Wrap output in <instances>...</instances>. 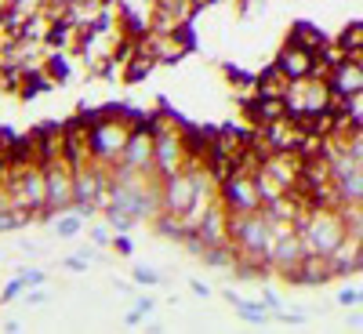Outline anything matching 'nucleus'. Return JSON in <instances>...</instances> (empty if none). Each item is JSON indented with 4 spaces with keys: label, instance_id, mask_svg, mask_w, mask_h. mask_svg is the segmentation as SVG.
Segmentation results:
<instances>
[{
    "label": "nucleus",
    "instance_id": "1",
    "mask_svg": "<svg viewBox=\"0 0 363 334\" xmlns=\"http://www.w3.org/2000/svg\"><path fill=\"white\" fill-rule=\"evenodd\" d=\"M298 233H302V243L305 251H320V254H331L338 243L349 236L345 229V218H342V208H313L302 225H298Z\"/></svg>",
    "mask_w": 363,
    "mask_h": 334
},
{
    "label": "nucleus",
    "instance_id": "2",
    "mask_svg": "<svg viewBox=\"0 0 363 334\" xmlns=\"http://www.w3.org/2000/svg\"><path fill=\"white\" fill-rule=\"evenodd\" d=\"M127 138H131V131H127L120 120H98L91 127V153H95V164L113 171V167L120 164L124 149H127Z\"/></svg>",
    "mask_w": 363,
    "mask_h": 334
},
{
    "label": "nucleus",
    "instance_id": "3",
    "mask_svg": "<svg viewBox=\"0 0 363 334\" xmlns=\"http://www.w3.org/2000/svg\"><path fill=\"white\" fill-rule=\"evenodd\" d=\"M120 171H135V175H157V135L149 127H138L127 138V149L120 157Z\"/></svg>",
    "mask_w": 363,
    "mask_h": 334
},
{
    "label": "nucleus",
    "instance_id": "4",
    "mask_svg": "<svg viewBox=\"0 0 363 334\" xmlns=\"http://www.w3.org/2000/svg\"><path fill=\"white\" fill-rule=\"evenodd\" d=\"M218 200L226 203L229 214H243V211H258V208H262V192H258L254 175H232L229 182L218 186Z\"/></svg>",
    "mask_w": 363,
    "mask_h": 334
},
{
    "label": "nucleus",
    "instance_id": "5",
    "mask_svg": "<svg viewBox=\"0 0 363 334\" xmlns=\"http://www.w3.org/2000/svg\"><path fill=\"white\" fill-rule=\"evenodd\" d=\"M47 171V208L51 211H69L76 203V182H73V167L69 164H55L44 167Z\"/></svg>",
    "mask_w": 363,
    "mask_h": 334
},
{
    "label": "nucleus",
    "instance_id": "6",
    "mask_svg": "<svg viewBox=\"0 0 363 334\" xmlns=\"http://www.w3.org/2000/svg\"><path fill=\"white\" fill-rule=\"evenodd\" d=\"M327 280H338V265H334L331 254L309 251L302 258V287H320Z\"/></svg>",
    "mask_w": 363,
    "mask_h": 334
},
{
    "label": "nucleus",
    "instance_id": "7",
    "mask_svg": "<svg viewBox=\"0 0 363 334\" xmlns=\"http://www.w3.org/2000/svg\"><path fill=\"white\" fill-rule=\"evenodd\" d=\"M331 87H334L338 95H349V98L360 95V91H363V62L345 55L338 66H334V73H331Z\"/></svg>",
    "mask_w": 363,
    "mask_h": 334
},
{
    "label": "nucleus",
    "instance_id": "8",
    "mask_svg": "<svg viewBox=\"0 0 363 334\" xmlns=\"http://www.w3.org/2000/svg\"><path fill=\"white\" fill-rule=\"evenodd\" d=\"M313 62H316V55H309V51L294 47V44H287V41H283V47L276 51V66L287 73L291 80H302V76L313 73Z\"/></svg>",
    "mask_w": 363,
    "mask_h": 334
},
{
    "label": "nucleus",
    "instance_id": "9",
    "mask_svg": "<svg viewBox=\"0 0 363 334\" xmlns=\"http://www.w3.org/2000/svg\"><path fill=\"white\" fill-rule=\"evenodd\" d=\"M287 87H291V76L276 66V58L258 69V95L262 98H287Z\"/></svg>",
    "mask_w": 363,
    "mask_h": 334
},
{
    "label": "nucleus",
    "instance_id": "10",
    "mask_svg": "<svg viewBox=\"0 0 363 334\" xmlns=\"http://www.w3.org/2000/svg\"><path fill=\"white\" fill-rule=\"evenodd\" d=\"M287 44L309 51V55H320V47L327 44V36H323V30H320V25H313L309 19H298L291 25V33H287Z\"/></svg>",
    "mask_w": 363,
    "mask_h": 334
},
{
    "label": "nucleus",
    "instance_id": "11",
    "mask_svg": "<svg viewBox=\"0 0 363 334\" xmlns=\"http://www.w3.org/2000/svg\"><path fill=\"white\" fill-rule=\"evenodd\" d=\"M55 87V80L44 73V66L36 62V66H25V76H22V87H19V98L22 102H33L36 95H44V91H51Z\"/></svg>",
    "mask_w": 363,
    "mask_h": 334
},
{
    "label": "nucleus",
    "instance_id": "12",
    "mask_svg": "<svg viewBox=\"0 0 363 334\" xmlns=\"http://www.w3.org/2000/svg\"><path fill=\"white\" fill-rule=\"evenodd\" d=\"M73 30H76V22L73 19H55V22H47V33H44V47L51 51H69L73 44Z\"/></svg>",
    "mask_w": 363,
    "mask_h": 334
},
{
    "label": "nucleus",
    "instance_id": "13",
    "mask_svg": "<svg viewBox=\"0 0 363 334\" xmlns=\"http://www.w3.org/2000/svg\"><path fill=\"white\" fill-rule=\"evenodd\" d=\"M44 73L51 76V80H55V87H66L69 84V76H73V66H69V58H66V51H44Z\"/></svg>",
    "mask_w": 363,
    "mask_h": 334
},
{
    "label": "nucleus",
    "instance_id": "14",
    "mask_svg": "<svg viewBox=\"0 0 363 334\" xmlns=\"http://www.w3.org/2000/svg\"><path fill=\"white\" fill-rule=\"evenodd\" d=\"M226 302L232 305V309H240V316L248 320V324H254V327H265V320H269V305L265 302H248V298H240L236 291H226Z\"/></svg>",
    "mask_w": 363,
    "mask_h": 334
},
{
    "label": "nucleus",
    "instance_id": "15",
    "mask_svg": "<svg viewBox=\"0 0 363 334\" xmlns=\"http://www.w3.org/2000/svg\"><path fill=\"white\" fill-rule=\"evenodd\" d=\"M153 66H157V58H153L149 51H138V55H135V58L120 69V80L135 87V84H142V80H146V76L153 73Z\"/></svg>",
    "mask_w": 363,
    "mask_h": 334
},
{
    "label": "nucleus",
    "instance_id": "16",
    "mask_svg": "<svg viewBox=\"0 0 363 334\" xmlns=\"http://www.w3.org/2000/svg\"><path fill=\"white\" fill-rule=\"evenodd\" d=\"M22 76H25V66H19V62H11V58L0 62V95H15L19 98Z\"/></svg>",
    "mask_w": 363,
    "mask_h": 334
},
{
    "label": "nucleus",
    "instance_id": "17",
    "mask_svg": "<svg viewBox=\"0 0 363 334\" xmlns=\"http://www.w3.org/2000/svg\"><path fill=\"white\" fill-rule=\"evenodd\" d=\"M338 47L349 58H363V22H349L338 33Z\"/></svg>",
    "mask_w": 363,
    "mask_h": 334
},
{
    "label": "nucleus",
    "instance_id": "18",
    "mask_svg": "<svg viewBox=\"0 0 363 334\" xmlns=\"http://www.w3.org/2000/svg\"><path fill=\"white\" fill-rule=\"evenodd\" d=\"M80 225H84V214L76 211V208H69V211H58L55 214V225H51V229H55L62 240H69V236L80 233Z\"/></svg>",
    "mask_w": 363,
    "mask_h": 334
},
{
    "label": "nucleus",
    "instance_id": "19",
    "mask_svg": "<svg viewBox=\"0 0 363 334\" xmlns=\"http://www.w3.org/2000/svg\"><path fill=\"white\" fill-rule=\"evenodd\" d=\"M87 73L95 76V80H116V73H120V62H116L109 51L102 58H87Z\"/></svg>",
    "mask_w": 363,
    "mask_h": 334
},
{
    "label": "nucleus",
    "instance_id": "20",
    "mask_svg": "<svg viewBox=\"0 0 363 334\" xmlns=\"http://www.w3.org/2000/svg\"><path fill=\"white\" fill-rule=\"evenodd\" d=\"M287 98H262V120L265 124H276V120H287Z\"/></svg>",
    "mask_w": 363,
    "mask_h": 334
},
{
    "label": "nucleus",
    "instance_id": "21",
    "mask_svg": "<svg viewBox=\"0 0 363 334\" xmlns=\"http://www.w3.org/2000/svg\"><path fill=\"white\" fill-rule=\"evenodd\" d=\"M171 36L182 51H197V30H192V22H178L171 30Z\"/></svg>",
    "mask_w": 363,
    "mask_h": 334
},
{
    "label": "nucleus",
    "instance_id": "22",
    "mask_svg": "<svg viewBox=\"0 0 363 334\" xmlns=\"http://www.w3.org/2000/svg\"><path fill=\"white\" fill-rule=\"evenodd\" d=\"M25 287H30V284H25V276L19 273L15 280H11V284L4 287V291H0V305H8V302H15V298H22V291Z\"/></svg>",
    "mask_w": 363,
    "mask_h": 334
},
{
    "label": "nucleus",
    "instance_id": "23",
    "mask_svg": "<svg viewBox=\"0 0 363 334\" xmlns=\"http://www.w3.org/2000/svg\"><path fill=\"white\" fill-rule=\"evenodd\" d=\"M131 276H135V284H146V287L149 284H160V273H157V269H146V265H135Z\"/></svg>",
    "mask_w": 363,
    "mask_h": 334
},
{
    "label": "nucleus",
    "instance_id": "24",
    "mask_svg": "<svg viewBox=\"0 0 363 334\" xmlns=\"http://www.w3.org/2000/svg\"><path fill=\"white\" fill-rule=\"evenodd\" d=\"M113 251L120 254V258H131L135 247H131V240H127V233H116V236H113Z\"/></svg>",
    "mask_w": 363,
    "mask_h": 334
},
{
    "label": "nucleus",
    "instance_id": "25",
    "mask_svg": "<svg viewBox=\"0 0 363 334\" xmlns=\"http://www.w3.org/2000/svg\"><path fill=\"white\" fill-rule=\"evenodd\" d=\"M338 305H363V291H353V287H345V291H338Z\"/></svg>",
    "mask_w": 363,
    "mask_h": 334
},
{
    "label": "nucleus",
    "instance_id": "26",
    "mask_svg": "<svg viewBox=\"0 0 363 334\" xmlns=\"http://www.w3.org/2000/svg\"><path fill=\"white\" fill-rule=\"evenodd\" d=\"M22 276H25V284H30V287H36V284H44V280H47L44 269H22Z\"/></svg>",
    "mask_w": 363,
    "mask_h": 334
},
{
    "label": "nucleus",
    "instance_id": "27",
    "mask_svg": "<svg viewBox=\"0 0 363 334\" xmlns=\"http://www.w3.org/2000/svg\"><path fill=\"white\" fill-rule=\"evenodd\" d=\"M276 320H280V324H283V327H291V324H305V316H302V313H298V309H291V313H280Z\"/></svg>",
    "mask_w": 363,
    "mask_h": 334
},
{
    "label": "nucleus",
    "instance_id": "28",
    "mask_svg": "<svg viewBox=\"0 0 363 334\" xmlns=\"http://www.w3.org/2000/svg\"><path fill=\"white\" fill-rule=\"evenodd\" d=\"M66 269H69V273H84V269H87V254H76V258H66Z\"/></svg>",
    "mask_w": 363,
    "mask_h": 334
},
{
    "label": "nucleus",
    "instance_id": "29",
    "mask_svg": "<svg viewBox=\"0 0 363 334\" xmlns=\"http://www.w3.org/2000/svg\"><path fill=\"white\" fill-rule=\"evenodd\" d=\"M142 316H146V313H142L138 305H135V309H131V313L124 316V324H127V327H142Z\"/></svg>",
    "mask_w": 363,
    "mask_h": 334
},
{
    "label": "nucleus",
    "instance_id": "30",
    "mask_svg": "<svg viewBox=\"0 0 363 334\" xmlns=\"http://www.w3.org/2000/svg\"><path fill=\"white\" fill-rule=\"evenodd\" d=\"M91 240H95L98 247H102V243H109L113 236H109V229H91Z\"/></svg>",
    "mask_w": 363,
    "mask_h": 334
},
{
    "label": "nucleus",
    "instance_id": "31",
    "mask_svg": "<svg viewBox=\"0 0 363 334\" xmlns=\"http://www.w3.org/2000/svg\"><path fill=\"white\" fill-rule=\"evenodd\" d=\"M189 291H192V294H200V298H207V294H211V287L200 284V280H189Z\"/></svg>",
    "mask_w": 363,
    "mask_h": 334
},
{
    "label": "nucleus",
    "instance_id": "32",
    "mask_svg": "<svg viewBox=\"0 0 363 334\" xmlns=\"http://www.w3.org/2000/svg\"><path fill=\"white\" fill-rule=\"evenodd\" d=\"M25 302H30V305H44L47 294H44V291H33V294H25Z\"/></svg>",
    "mask_w": 363,
    "mask_h": 334
},
{
    "label": "nucleus",
    "instance_id": "33",
    "mask_svg": "<svg viewBox=\"0 0 363 334\" xmlns=\"http://www.w3.org/2000/svg\"><path fill=\"white\" fill-rule=\"evenodd\" d=\"M262 302L269 305V309H283V305H280V298H276L272 291H265V294H262Z\"/></svg>",
    "mask_w": 363,
    "mask_h": 334
},
{
    "label": "nucleus",
    "instance_id": "34",
    "mask_svg": "<svg viewBox=\"0 0 363 334\" xmlns=\"http://www.w3.org/2000/svg\"><path fill=\"white\" fill-rule=\"evenodd\" d=\"M4 4H19V8H25V11H33V4H41V0H4Z\"/></svg>",
    "mask_w": 363,
    "mask_h": 334
},
{
    "label": "nucleus",
    "instance_id": "35",
    "mask_svg": "<svg viewBox=\"0 0 363 334\" xmlns=\"http://www.w3.org/2000/svg\"><path fill=\"white\" fill-rule=\"evenodd\" d=\"M135 305H138V309H142V313H153V298H138Z\"/></svg>",
    "mask_w": 363,
    "mask_h": 334
}]
</instances>
